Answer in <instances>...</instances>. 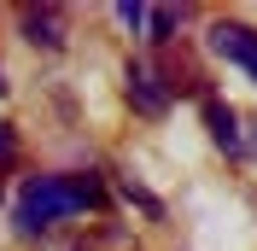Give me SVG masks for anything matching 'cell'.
<instances>
[{"instance_id": "cell-1", "label": "cell", "mask_w": 257, "mask_h": 251, "mask_svg": "<svg viewBox=\"0 0 257 251\" xmlns=\"http://www.w3.org/2000/svg\"><path fill=\"white\" fill-rule=\"evenodd\" d=\"M88 204H99V175H30L18 193V228L47 234L53 222L76 216Z\"/></svg>"}, {"instance_id": "cell-2", "label": "cell", "mask_w": 257, "mask_h": 251, "mask_svg": "<svg viewBox=\"0 0 257 251\" xmlns=\"http://www.w3.org/2000/svg\"><path fill=\"white\" fill-rule=\"evenodd\" d=\"M18 30H24L30 47L59 53L64 47V6H24V12H18Z\"/></svg>"}, {"instance_id": "cell-3", "label": "cell", "mask_w": 257, "mask_h": 251, "mask_svg": "<svg viewBox=\"0 0 257 251\" xmlns=\"http://www.w3.org/2000/svg\"><path fill=\"white\" fill-rule=\"evenodd\" d=\"M210 47L257 82V30H245V24H216V30H210Z\"/></svg>"}, {"instance_id": "cell-4", "label": "cell", "mask_w": 257, "mask_h": 251, "mask_svg": "<svg viewBox=\"0 0 257 251\" xmlns=\"http://www.w3.org/2000/svg\"><path fill=\"white\" fill-rule=\"evenodd\" d=\"M205 129H210V141L222 146L228 158H245V117L234 105H222V99H205Z\"/></svg>"}, {"instance_id": "cell-5", "label": "cell", "mask_w": 257, "mask_h": 251, "mask_svg": "<svg viewBox=\"0 0 257 251\" xmlns=\"http://www.w3.org/2000/svg\"><path fill=\"white\" fill-rule=\"evenodd\" d=\"M128 99H135L146 117H164V111H170V88H164V76L152 64H128Z\"/></svg>"}, {"instance_id": "cell-6", "label": "cell", "mask_w": 257, "mask_h": 251, "mask_svg": "<svg viewBox=\"0 0 257 251\" xmlns=\"http://www.w3.org/2000/svg\"><path fill=\"white\" fill-rule=\"evenodd\" d=\"M176 24H181V12L176 6H152V12H146V41H170V35H176Z\"/></svg>"}, {"instance_id": "cell-7", "label": "cell", "mask_w": 257, "mask_h": 251, "mask_svg": "<svg viewBox=\"0 0 257 251\" xmlns=\"http://www.w3.org/2000/svg\"><path fill=\"white\" fill-rule=\"evenodd\" d=\"M117 18H123L128 30H146V6H135V0H123V6H117Z\"/></svg>"}, {"instance_id": "cell-8", "label": "cell", "mask_w": 257, "mask_h": 251, "mask_svg": "<svg viewBox=\"0 0 257 251\" xmlns=\"http://www.w3.org/2000/svg\"><path fill=\"white\" fill-rule=\"evenodd\" d=\"M12 158H18V135L0 123V164H12Z\"/></svg>"}, {"instance_id": "cell-9", "label": "cell", "mask_w": 257, "mask_h": 251, "mask_svg": "<svg viewBox=\"0 0 257 251\" xmlns=\"http://www.w3.org/2000/svg\"><path fill=\"white\" fill-rule=\"evenodd\" d=\"M245 158H257V117L245 123Z\"/></svg>"}, {"instance_id": "cell-10", "label": "cell", "mask_w": 257, "mask_h": 251, "mask_svg": "<svg viewBox=\"0 0 257 251\" xmlns=\"http://www.w3.org/2000/svg\"><path fill=\"white\" fill-rule=\"evenodd\" d=\"M0 94H6V76H0Z\"/></svg>"}]
</instances>
